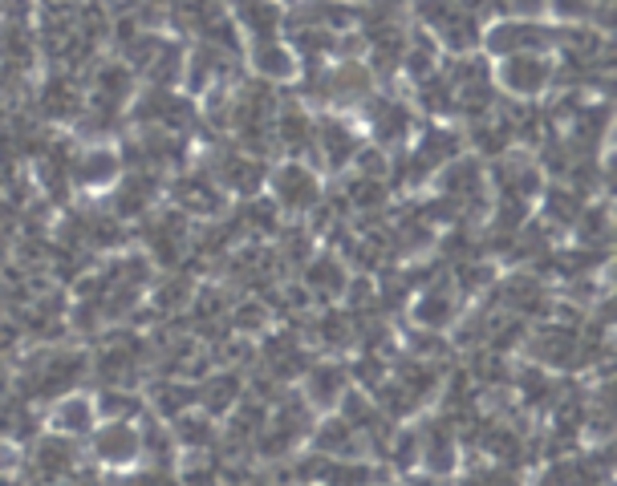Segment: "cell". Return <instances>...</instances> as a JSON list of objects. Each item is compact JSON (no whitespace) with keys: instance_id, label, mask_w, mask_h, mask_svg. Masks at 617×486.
I'll use <instances>...</instances> for the list:
<instances>
[{"instance_id":"cell-26","label":"cell","mask_w":617,"mask_h":486,"mask_svg":"<svg viewBox=\"0 0 617 486\" xmlns=\"http://www.w3.org/2000/svg\"><path fill=\"white\" fill-rule=\"evenodd\" d=\"M471 486H520V478L508 471V466H488L471 478Z\"/></svg>"},{"instance_id":"cell-14","label":"cell","mask_w":617,"mask_h":486,"mask_svg":"<svg viewBox=\"0 0 617 486\" xmlns=\"http://www.w3.org/2000/svg\"><path fill=\"white\" fill-rule=\"evenodd\" d=\"M341 385H345V378H341L338 364H317V369H308V378H305L308 401L322 406V410H333L341 397H345Z\"/></svg>"},{"instance_id":"cell-22","label":"cell","mask_w":617,"mask_h":486,"mask_svg":"<svg viewBox=\"0 0 617 486\" xmlns=\"http://www.w3.org/2000/svg\"><path fill=\"white\" fill-rule=\"evenodd\" d=\"M135 90V77H130V69L126 65H106V69H98V102H118V98H126V93Z\"/></svg>"},{"instance_id":"cell-10","label":"cell","mask_w":617,"mask_h":486,"mask_svg":"<svg viewBox=\"0 0 617 486\" xmlns=\"http://www.w3.org/2000/svg\"><path fill=\"white\" fill-rule=\"evenodd\" d=\"M411 317H415L418 329H427V333H443L451 320L459 317V300H455V292L451 289H427L415 300Z\"/></svg>"},{"instance_id":"cell-18","label":"cell","mask_w":617,"mask_h":486,"mask_svg":"<svg viewBox=\"0 0 617 486\" xmlns=\"http://www.w3.org/2000/svg\"><path fill=\"white\" fill-rule=\"evenodd\" d=\"M151 195H154V179L147 175H126L123 182H118V195H114V212L118 215H139L151 207Z\"/></svg>"},{"instance_id":"cell-19","label":"cell","mask_w":617,"mask_h":486,"mask_svg":"<svg viewBox=\"0 0 617 486\" xmlns=\"http://www.w3.org/2000/svg\"><path fill=\"white\" fill-rule=\"evenodd\" d=\"M317 450L322 455H338V462L345 455H354L357 450V434L350 422H341V418H329V422H322V430H317Z\"/></svg>"},{"instance_id":"cell-13","label":"cell","mask_w":617,"mask_h":486,"mask_svg":"<svg viewBox=\"0 0 617 486\" xmlns=\"http://www.w3.org/2000/svg\"><path fill=\"white\" fill-rule=\"evenodd\" d=\"M74 458H77V446L70 438L46 434V438L37 442V471L46 474V478H62V474H70L74 471Z\"/></svg>"},{"instance_id":"cell-20","label":"cell","mask_w":617,"mask_h":486,"mask_svg":"<svg viewBox=\"0 0 617 486\" xmlns=\"http://www.w3.org/2000/svg\"><path fill=\"white\" fill-rule=\"evenodd\" d=\"M305 284L317 292H345V272L338 268V259H313L305 272Z\"/></svg>"},{"instance_id":"cell-6","label":"cell","mask_w":617,"mask_h":486,"mask_svg":"<svg viewBox=\"0 0 617 486\" xmlns=\"http://www.w3.org/2000/svg\"><path fill=\"white\" fill-rule=\"evenodd\" d=\"M313 142H317V151H322V158L329 167H345V163L357 158V151H362V138L338 118L317 122V126H313Z\"/></svg>"},{"instance_id":"cell-25","label":"cell","mask_w":617,"mask_h":486,"mask_svg":"<svg viewBox=\"0 0 617 486\" xmlns=\"http://www.w3.org/2000/svg\"><path fill=\"white\" fill-rule=\"evenodd\" d=\"M350 199H354L357 207H378L382 203V182L378 179H357L350 187Z\"/></svg>"},{"instance_id":"cell-15","label":"cell","mask_w":617,"mask_h":486,"mask_svg":"<svg viewBox=\"0 0 617 486\" xmlns=\"http://www.w3.org/2000/svg\"><path fill=\"white\" fill-rule=\"evenodd\" d=\"M370 122H374V135H378L382 146L402 142V138L411 135V110L402 106V102H378L374 114H370Z\"/></svg>"},{"instance_id":"cell-16","label":"cell","mask_w":617,"mask_h":486,"mask_svg":"<svg viewBox=\"0 0 617 486\" xmlns=\"http://www.w3.org/2000/svg\"><path fill=\"white\" fill-rule=\"evenodd\" d=\"M313 126L317 122L308 118L301 106H289V110H277V118H273V135H280V142L289 146V151H301L313 142Z\"/></svg>"},{"instance_id":"cell-24","label":"cell","mask_w":617,"mask_h":486,"mask_svg":"<svg viewBox=\"0 0 617 486\" xmlns=\"http://www.w3.org/2000/svg\"><path fill=\"white\" fill-rule=\"evenodd\" d=\"M549 215H553L556 223H577L581 215H585V203L577 191H565V187H553L549 191Z\"/></svg>"},{"instance_id":"cell-4","label":"cell","mask_w":617,"mask_h":486,"mask_svg":"<svg viewBox=\"0 0 617 486\" xmlns=\"http://www.w3.org/2000/svg\"><path fill=\"white\" fill-rule=\"evenodd\" d=\"M273 191H277V203L285 212H308V207H317V199H322V182L308 167L301 163H285V167L273 175Z\"/></svg>"},{"instance_id":"cell-23","label":"cell","mask_w":617,"mask_h":486,"mask_svg":"<svg viewBox=\"0 0 617 486\" xmlns=\"http://www.w3.org/2000/svg\"><path fill=\"white\" fill-rule=\"evenodd\" d=\"M171 438H179L184 446H207L212 442V422L200 413H179L171 425Z\"/></svg>"},{"instance_id":"cell-9","label":"cell","mask_w":617,"mask_h":486,"mask_svg":"<svg viewBox=\"0 0 617 486\" xmlns=\"http://www.w3.org/2000/svg\"><path fill=\"white\" fill-rule=\"evenodd\" d=\"M175 207L184 215H219L224 212V191L207 182V175H187L175 182Z\"/></svg>"},{"instance_id":"cell-17","label":"cell","mask_w":617,"mask_h":486,"mask_svg":"<svg viewBox=\"0 0 617 486\" xmlns=\"http://www.w3.org/2000/svg\"><path fill=\"white\" fill-rule=\"evenodd\" d=\"M236 21H240V29L252 37V46H256V41H277L280 13L273 4H244V9H236Z\"/></svg>"},{"instance_id":"cell-1","label":"cell","mask_w":617,"mask_h":486,"mask_svg":"<svg viewBox=\"0 0 617 486\" xmlns=\"http://www.w3.org/2000/svg\"><path fill=\"white\" fill-rule=\"evenodd\" d=\"M553 81V61L549 53H512V57H500L492 74V86H500L504 93L520 98V102H532L540 93L549 90Z\"/></svg>"},{"instance_id":"cell-5","label":"cell","mask_w":617,"mask_h":486,"mask_svg":"<svg viewBox=\"0 0 617 486\" xmlns=\"http://www.w3.org/2000/svg\"><path fill=\"white\" fill-rule=\"evenodd\" d=\"M49 422H53V434L58 438H81V434H93L98 430V406H93V397H81V394H65L53 413H49Z\"/></svg>"},{"instance_id":"cell-7","label":"cell","mask_w":617,"mask_h":486,"mask_svg":"<svg viewBox=\"0 0 617 486\" xmlns=\"http://www.w3.org/2000/svg\"><path fill=\"white\" fill-rule=\"evenodd\" d=\"M216 182L219 191H231V195H252L264 182V167L256 158H248L240 151H228L216 158Z\"/></svg>"},{"instance_id":"cell-11","label":"cell","mask_w":617,"mask_h":486,"mask_svg":"<svg viewBox=\"0 0 617 486\" xmlns=\"http://www.w3.org/2000/svg\"><path fill=\"white\" fill-rule=\"evenodd\" d=\"M374 86V74L357 61H341L338 69H329V98L350 106V102H366Z\"/></svg>"},{"instance_id":"cell-21","label":"cell","mask_w":617,"mask_h":486,"mask_svg":"<svg viewBox=\"0 0 617 486\" xmlns=\"http://www.w3.org/2000/svg\"><path fill=\"white\" fill-rule=\"evenodd\" d=\"M236 397H240V378H231V373H224V378H212L207 385H203V406L207 410H231L236 406Z\"/></svg>"},{"instance_id":"cell-2","label":"cell","mask_w":617,"mask_h":486,"mask_svg":"<svg viewBox=\"0 0 617 486\" xmlns=\"http://www.w3.org/2000/svg\"><path fill=\"white\" fill-rule=\"evenodd\" d=\"M544 46H553V33L528 21V16H504L488 29V49L495 57H512V53H544Z\"/></svg>"},{"instance_id":"cell-8","label":"cell","mask_w":617,"mask_h":486,"mask_svg":"<svg viewBox=\"0 0 617 486\" xmlns=\"http://www.w3.org/2000/svg\"><path fill=\"white\" fill-rule=\"evenodd\" d=\"M70 175H74L77 187H86V191H102V187L123 179V158H118L114 151H106V146H93V151H86L81 158H77Z\"/></svg>"},{"instance_id":"cell-12","label":"cell","mask_w":617,"mask_h":486,"mask_svg":"<svg viewBox=\"0 0 617 486\" xmlns=\"http://www.w3.org/2000/svg\"><path fill=\"white\" fill-rule=\"evenodd\" d=\"M252 69L268 81H293L297 77V53L285 41H256L252 46Z\"/></svg>"},{"instance_id":"cell-3","label":"cell","mask_w":617,"mask_h":486,"mask_svg":"<svg viewBox=\"0 0 617 486\" xmlns=\"http://www.w3.org/2000/svg\"><path fill=\"white\" fill-rule=\"evenodd\" d=\"M93 458L102 466H114V471L135 466L142 458V430L130 422H98V430H93Z\"/></svg>"}]
</instances>
